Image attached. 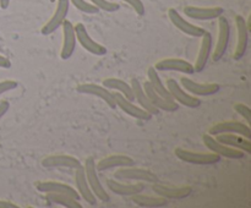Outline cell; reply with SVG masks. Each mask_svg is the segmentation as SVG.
<instances>
[{"instance_id": "12", "label": "cell", "mask_w": 251, "mask_h": 208, "mask_svg": "<svg viewBox=\"0 0 251 208\" xmlns=\"http://www.w3.org/2000/svg\"><path fill=\"white\" fill-rule=\"evenodd\" d=\"M113 94H114V99H115V104H117V107L120 108L125 114H127L131 117H135V119L137 120H142V121H149V120H151L152 115L150 114L147 110H145L144 108L135 105L132 100L125 98L122 93L115 92L113 93Z\"/></svg>"}, {"instance_id": "4", "label": "cell", "mask_w": 251, "mask_h": 208, "mask_svg": "<svg viewBox=\"0 0 251 208\" xmlns=\"http://www.w3.org/2000/svg\"><path fill=\"white\" fill-rule=\"evenodd\" d=\"M218 36L217 42H216L215 49L212 53V60L220 61L225 56L227 51L228 46L230 41V23L227 17L222 16L218 17Z\"/></svg>"}, {"instance_id": "32", "label": "cell", "mask_w": 251, "mask_h": 208, "mask_svg": "<svg viewBox=\"0 0 251 208\" xmlns=\"http://www.w3.org/2000/svg\"><path fill=\"white\" fill-rule=\"evenodd\" d=\"M91 4L95 5L98 10H103L105 12H115L120 9L118 2L109 1V0H90Z\"/></svg>"}, {"instance_id": "19", "label": "cell", "mask_w": 251, "mask_h": 208, "mask_svg": "<svg viewBox=\"0 0 251 208\" xmlns=\"http://www.w3.org/2000/svg\"><path fill=\"white\" fill-rule=\"evenodd\" d=\"M36 188L39 192H55V193H64V195H68L70 197L76 198V200L80 201V195H78L77 190L73 187V186L68 185L65 183H61V181H55V180H44V181H38L36 183Z\"/></svg>"}, {"instance_id": "17", "label": "cell", "mask_w": 251, "mask_h": 208, "mask_svg": "<svg viewBox=\"0 0 251 208\" xmlns=\"http://www.w3.org/2000/svg\"><path fill=\"white\" fill-rule=\"evenodd\" d=\"M184 15L193 20H199V21H210V20H216L222 16L225 10L221 6H211V7H201V6H189L184 7Z\"/></svg>"}, {"instance_id": "7", "label": "cell", "mask_w": 251, "mask_h": 208, "mask_svg": "<svg viewBox=\"0 0 251 208\" xmlns=\"http://www.w3.org/2000/svg\"><path fill=\"white\" fill-rule=\"evenodd\" d=\"M69 9H70V1L69 0H56L55 10H54L50 19L42 27L41 33L43 36H49L58 28H60L63 22L66 20V16H68Z\"/></svg>"}, {"instance_id": "26", "label": "cell", "mask_w": 251, "mask_h": 208, "mask_svg": "<svg viewBox=\"0 0 251 208\" xmlns=\"http://www.w3.org/2000/svg\"><path fill=\"white\" fill-rule=\"evenodd\" d=\"M130 85H131L132 93H134V100H137L140 107L144 108L145 110H147L152 116H153V115H158L159 110L157 109V108L152 104L151 100L149 99L147 94L145 93L144 87H142V83L140 82L139 78L132 77L131 81H130Z\"/></svg>"}, {"instance_id": "28", "label": "cell", "mask_w": 251, "mask_h": 208, "mask_svg": "<svg viewBox=\"0 0 251 208\" xmlns=\"http://www.w3.org/2000/svg\"><path fill=\"white\" fill-rule=\"evenodd\" d=\"M102 85L104 86V87H107L108 90L117 91V92L122 93L125 98H127V99L134 102V93H132L131 85L125 82V81L122 80V78H117V77L104 78Z\"/></svg>"}, {"instance_id": "33", "label": "cell", "mask_w": 251, "mask_h": 208, "mask_svg": "<svg viewBox=\"0 0 251 208\" xmlns=\"http://www.w3.org/2000/svg\"><path fill=\"white\" fill-rule=\"evenodd\" d=\"M70 4H73L78 11L85 12V14H97L100 10L95 6L93 4H91L90 1H86V0H69Z\"/></svg>"}, {"instance_id": "16", "label": "cell", "mask_w": 251, "mask_h": 208, "mask_svg": "<svg viewBox=\"0 0 251 208\" xmlns=\"http://www.w3.org/2000/svg\"><path fill=\"white\" fill-rule=\"evenodd\" d=\"M153 68L157 71H178V72H183L185 75H193L195 72L194 64L179 58L162 59L154 64Z\"/></svg>"}, {"instance_id": "30", "label": "cell", "mask_w": 251, "mask_h": 208, "mask_svg": "<svg viewBox=\"0 0 251 208\" xmlns=\"http://www.w3.org/2000/svg\"><path fill=\"white\" fill-rule=\"evenodd\" d=\"M147 77H149V80L147 81L151 83L153 90L156 91L159 95H162V97L166 98V99L168 100H174L173 98H172L169 91L167 90L166 85H164L163 81H162L161 76L158 75V71H157L153 66H150V68L147 69ZM174 102H176V100H174Z\"/></svg>"}, {"instance_id": "34", "label": "cell", "mask_w": 251, "mask_h": 208, "mask_svg": "<svg viewBox=\"0 0 251 208\" xmlns=\"http://www.w3.org/2000/svg\"><path fill=\"white\" fill-rule=\"evenodd\" d=\"M234 110L245 120V124L250 126L251 124V109L244 103H237L234 104Z\"/></svg>"}, {"instance_id": "39", "label": "cell", "mask_w": 251, "mask_h": 208, "mask_svg": "<svg viewBox=\"0 0 251 208\" xmlns=\"http://www.w3.org/2000/svg\"><path fill=\"white\" fill-rule=\"evenodd\" d=\"M0 208H19V206L11 201L0 200Z\"/></svg>"}, {"instance_id": "14", "label": "cell", "mask_w": 251, "mask_h": 208, "mask_svg": "<svg viewBox=\"0 0 251 208\" xmlns=\"http://www.w3.org/2000/svg\"><path fill=\"white\" fill-rule=\"evenodd\" d=\"M168 17L171 20V22L173 23V26H176V28L180 32L185 33L186 36L195 37V38H201L203 36V33L206 32L205 28L200 26H196V24L191 23L188 20L184 19L176 9H169L168 10Z\"/></svg>"}, {"instance_id": "23", "label": "cell", "mask_w": 251, "mask_h": 208, "mask_svg": "<svg viewBox=\"0 0 251 208\" xmlns=\"http://www.w3.org/2000/svg\"><path fill=\"white\" fill-rule=\"evenodd\" d=\"M105 184H107L108 188L115 195L130 196V197L136 195V193L144 192L145 187H146L142 181H139V183H120V181L113 180V179H107Z\"/></svg>"}, {"instance_id": "24", "label": "cell", "mask_w": 251, "mask_h": 208, "mask_svg": "<svg viewBox=\"0 0 251 208\" xmlns=\"http://www.w3.org/2000/svg\"><path fill=\"white\" fill-rule=\"evenodd\" d=\"M75 185L76 190H77L78 195H80V198H82L86 203H88L90 206H95L97 203V197H96L95 193L91 190L90 184H88L87 179H86L83 166L75 169Z\"/></svg>"}, {"instance_id": "10", "label": "cell", "mask_w": 251, "mask_h": 208, "mask_svg": "<svg viewBox=\"0 0 251 208\" xmlns=\"http://www.w3.org/2000/svg\"><path fill=\"white\" fill-rule=\"evenodd\" d=\"M208 134L212 136H217L220 134H238L242 136L251 139V130L250 126L245 122L235 121V120H226L215 124L210 127Z\"/></svg>"}, {"instance_id": "31", "label": "cell", "mask_w": 251, "mask_h": 208, "mask_svg": "<svg viewBox=\"0 0 251 208\" xmlns=\"http://www.w3.org/2000/svg\"><path fill=\"white\" fill-rule=\"evenodd\" d=\"M46 200L49 203H53V205H59L61 207L66 208H82V205L78 202V200L76 198L70 197L68 195H64V193H55V192H47L46 193Z\"/></svg>"}, {"instance_id": "18", "label": "cell", "mask_w": 251, "mask_h": 208, "mask_svg": "<svg viewBox=\"0 0 251 208\" xmlns=\"http://www.w3.org/2000/svg\"><path fill=\"white\" fill-rule=\"evenodd\" d=\"M61 27H63V46H61L60 58L63 60H68L75 53L77 39H76L73 22H70L69 20H65L63 22V24H61Z\"/></svg>"}, {"instance_id": "21", "label": "cell", "mask_w": 251, "mask_h": 208, "mask_svg": "<svg viewBox=\"0 0 251 208\" xmlns=\"http://www.w3.org/2000/svg\"><path fill=\"white\" fill-rule=\"evenodd\" d=\"M42 166L44 168H69L77 169L82 166V163L77 158L69 154H51L42 159Z\"/></svg>"}, {"instance_id": "40", "label": "cell", "mask_w": 251, "mask_h": 208, "mask_svg": "<svg viewBox=\"0 0 251 208\" xmlns=\"http://www.w3.org/2000/svg\"><path fill=\"white\" fill-rule=\"evenodd\" d=\"M10 5V0H0V7L1 9H7Z\"/></svg>"}, {"instance_id": "11", "label": "cell", "mask_w": 251, "mask_h": 208, "mask_svg": "<svg viewBox=\"0 0 251 208\" xmlns=\"http://www.w3.org/2000/svg\"><path fill=\"white\" fill-rule=\"evenodd\" d=\"M76 91H77L78 93H81V94L95 95V97L104 100V103L110 108V109H115V108H117L114 94H113V92H110V90L104 87V86L92 82L80 83V85L76 87Z\"/></svg>"}, {"instance_id": "15", "label": "cell", "mask_w": 251, "mask_h": 208, "mask_svg": "<svg viewBox=\"0 0 251 208\" xmlns=\"http://www.w3.org/2000/svg\"><path fill=\"white\" fill-rule=\"evenodd\" d=\"M152 191L156 195L162 196L167 200H183V198L189 197L191 195L193 187L191 186H171L154 183L152 185Z\"/></svg>"}, {"instance_id": "25", "label": "cell", "mask_w": 251, "mask_h": 208, "mask_svg": "<svg viewBox=\"0 0 251 208\" xmlns=\"http://www.w3.org/2000/svg\"><path fill=\"white\" fill-rule=\"evenodd\" d=\"M135 164V161L125 154H112L96 162V168L98 171H105L114 168H123V166H131Z\"/></svg>"}, {"instance_id": "5", "label": "cell", "mask_w": 251, "mask_h": 208, "mask_svg": "<svg viewBox=\"0 0 251 208\" xmlns=\"http://www.w3.org/2000/svg\"><path fill=\"white\" fill-rule=\"evenodd\" d=\"M167 90L171 93L172 98L176 100L178 104L184 105V107L188 108H198L201 105V99L199 97L190 94L189 92H186L183 87L180 86V83H178V81L174 80V78H168L166 82Z\"/></svg>"}, {"instance_id": "1", "label": "cell", "mask_w": 251, "mask_h": 208, "mask_svg": "<svg viewBox=\"0 0 251 208\" xmlns=\"http://www.w3.org/2000/svg\"><path fill=\"white\" fill-rule=\"evenodd\" d=\"M83 170H85L86 179H87L88 184H90V187L92 190V192L95 193V196L97 197V200H100V202L108 203L110 201V196L108 195V192L105 191L104 186L100 183V179L98 176V170L96 168V162L93 157H87L85 159V163L82 164Z\"/></svg>"}, {"instance_id": "20", "label": "cell", "mask_w": 251, "mask_h": 208, "mask_svg": "<svg viewBox=\"0 0 251 208\" xmlns=\"http://www.w3.org/2000/svg\"><path fill=\"white\" fill-rule=\"evenodd\" d=\"M142 87H144V91L147 94V97H149V99L151 100L152 104H153L159 112L163 110V112L173 113L179 109L178 103L174 102V100H168L166 99V98L162 97V95H159L158 93L153 90V87H152L151 83H150L149 81H145V82L142 83Z\"/></svg>"}, {"instance_id": "2", "label": "cell", "mask_w": 251, "mask_h": 208, "mask_svg": "<svg viewBox=\"0 0 251 208\" xmlns=\"http://www.w3.org/2000/svg\"><path fill=\"white\" fill-rule=\"evenodd\" d=\"M174 153H176V158L180 161L189 164H196V165H211V164H216L221 161V157L211 151L206 153V152H195L176 147L174 149Z\"/></svg>"}, {"instance_id": "3", "label": "cell", "mask_w": 251, "mask_h": 208, "mask_svg": "<svg viewBox=\"0 0 251 208\" xmlns=\"http://www.w3.org/2000/svg\"><path fill=\"white\" fill-rule=\"evenodd\" d=\"M114 178L118 180L142 181V183H158V176L150 169L136 168V166H123L114 173Z\"/></svg>"}, {"instance_id": "13", "label": "cell", "mask_w": 251, "mask_h": 208, "mask_svg": "<svg viewBox=\"0 0 251 208\" xmlns=\"http://www.w3.org/2000/svg\"><path fill=\"white\" fill-rule=\"evenodd\" d=\"M235 27H237V46H235L233 58L234 60H240L245 55L249 44V28L247 26V21L243 16H235Z\"/></svg>"}, {"instance_id": "29", "label": "cell", "mask_w": 251, "mask_h": 208, "mask_svg": "<svg viewBox=\"0 0 251 208\" xmlns=\"http://www.w3.org/2000/svg\"><path fill=\"white\" fill-rule=\"evenodd\" d=\"M131 201L135 205L140 206V207H164L168 205V200L162 196H152V195H144V193H136V195L131 196Z\"/></svg>"}, {"instance_id": "37", "label": "cell", "mask_w": 251, "mask_h": 208, "mask_svg": "<svg viewBox=\"0 0 251 208\" xmlns=\"http://www.w3.org/2000/svg\"><path fill=\"white\" fill-rule=\"evenodd\" d=\"M10 109V103L7 100H1L0 102V119L9 112Z\"/></svg>"}, {"instance_id": "8", "label": "cell", "mask_w": 251, "mask_h": 208, "mask_svg": "<svg viewBox=\"0 0 251 208\" xmlns=\"http://www.w3.org/2000/svg\"><path fill=\"white\" fill-rule=\"evenodd\" d=\"M202 142L211 152L218 154L221 158L225 157V158L228 159H243L245 156L244 152L240 151V149L233 148V147L227 146V144L222 143V142H218L217 139H216L212 135L208 134V132L202 136Z\"/></svg>"}, {"instance_id": "22", "label": "cell", "mask_w": 251, "mask_h": 208, "mask_svg": "<svg viewBox=\"0 0 251 208\" xmlns=\"http://www.w3.org/2000/svg\"><path fill=\"white\" fill-rule=\"evenodd\" d=\"M212 34L210 32L206 31L203 36L201 37L200 49H199L198 56H196L195 64H194V69L195 72H201L203 69L207 65L208 60H210L211 53H212Z\"/></svg>"}, {"instance_id": "6", "label": "cell", "mask_w": 251, "mask_h": 208, "mask_svg": "<svg viewBox=\"0 0 251 208\" xmlns=\"http://www.w3.org/2000/svg\"><path fill=\"white\" fill-rule=\"evenodd\" d=\"M74 29H75L76 39L80 43V46H82L85 50H87L88 53L93 54L96 56H102L107 54V48L104 46H102L100 43L96 42L92 37L88 34L87 28H86L85 24L82 22H78L74 26Z\"/></svg>"}, {"instance_id": "38", "label": "cell", "mask_w": 251, "mask_h": 208, "mask_svg": "<svg viewBox=\"0 0 251 208\" xmlns=\"http://www.w3.org/2000/svg\"><path fill=\"white\" fill-rule=\"evenodd\" d=\"M0 68L1 69H10L11 68V61L6 56L0 55Z\"/></svg>"}, {"instance_id": "27", "label": "cell", "mask_w": 251, "mask_h": 208, "mask_svg": "<svg viewBox=\"0 0 251 208\" xmlns=\"http://www.w3.org/2000/svg\"><path fill=\"white\" fill-rule=\"evenodd\" d=\"M216 139L218 142L227 144V146L233 147V148L240 149L245 154L251 153V141L250 139L242 136L238 134H220L216 136Z\"/></svg>"}, {"instance_id": "35", "label": "cell", "mask_w": 251, "mask_h": 208, "mask_svg": "<svg viewBox=\"0 0 251 208\" xmlns=\"http://www.w3.org/2000/svg\"><path fill=\"white\" fill-rule=\"evenodd\" d=\"M122 1L129 4L139 16H144L145 15V5L141 0H122Z\"/></svg>"}, {"instance_id": "36", "label": "cell", "mask_w": 251, "mask_h": 208, "mask_svg": "<svg viewBox=\"0 0 251 208\" xmlns=\"http://www.w3.org/2000/svg\"><path fill=\"white\" fill-rule=\"evenodd\" d=\"M17 88V82L14 80H4L0 81V95L4 93L10 92V91Z\"/></svg>"}, {"instance_id": "9", "label": "cell", "mask_w": 251, "mask_h": 208, "mask_svg": "<svg viewBox=\"0 0 251 208\" xmlns=\"http://www.w3.org/2000/svg\"><path fill=\"white\" fill-rule=\"evenodd\" d=\"M180 86L186 91V92H189L190 94L199 98L213 95L221 91V86L218 85V83H200L191 80L190 77H186V76L180 78Z\"/></svg>"}]
</instances>
